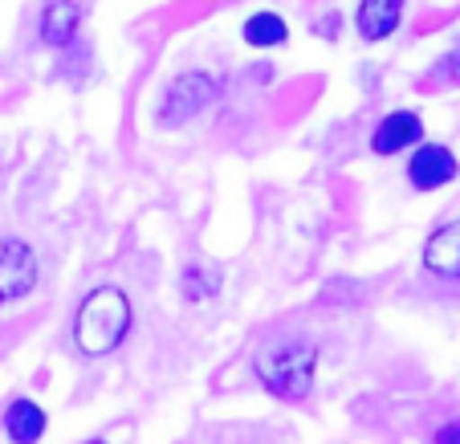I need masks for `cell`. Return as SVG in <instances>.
Wrapping results in <instances>:
<instances>
[{
  "mask_svg": "<svg viewBox=\"0 0 460 444\" xmlns=\"http://www.w3.org/2000/svg\"><path fill=\"white\" fill-rule=\"evenodd\" d=\"M78 25H82V9L78 0H49L41 13V41L61 49L78 37Z\"/></svg>",
  "mask_w": 460,
  "mask_h": 444,
  "instance_id": "52a82bcc",
  "label": "cell"
},
{
  "mask_svg": "<svg viewBox=\"0 0 460 444\" xmlns=\"http://www.w3.org/2000/svg\"><path fill=\"white\" fill-rule=\"evenodd\" d=\"M436 440H460V424H452V428H440V436Z\"/></svg>",
  "mask_w": 460,
  "mask_h": 444,
  "instance_id": "7c38bea8",
  "label": "cell"
},
{
  "mask_svg": "<svg viewBox=\"0 0 460 444\" xmlns=\"http://www.w3.org/2000/svg\"><path fill=\"white\" fill-rule=\"evenodd\" d=\"M4 432L21 444H33L45 436V412L37 408L33 400H13L9 412H4Z\"/></svg>",
  "mask_w": 460,
  "mask_h": 444,
  "instance_id": "30bf717a",
  "label": "cell"
},
{
  "mask_svg": "<svg viewBox=\"0 0 460 444\" xmlns=\"http://www.w3.org/2000/svg\"><path fill=\"white\" fill-rule=\"evenodd\" d=\"M130 331V297L119 286H98L82 297L74 314V342L82 355H111Z\"/></svg>",
  "mask_w": 460,
  "mask_h": 444,
  "instance_id": "6da1fadb",
  "label": "cell"
},
{
  "mask_svg": "<svg viewBox=\"0 0 460 444\" xmlns=\"http://www.w3.org/2000/svg\"><path fill=\"white\" fill-rule=\"evenodd\" d=\"M314 367H318V351L297 334H286L257 351V379L278 400H302L314 384Z\"/></svg>",
  "mask_w": 460,
  "mask_h": 444,
  "instance_id": "7a4b0ae2",
  "label": "cell"
},
{
  "mask_svg": "<svg viewBox=\"0 0 460 444\" xmlns=\"http://www.w3.org/2000/svg\"><path fill=\"white\" fill-rule=\"evenodd\" d=\"M244 41L249 45H257V49H270V45H281L289 37V29H286V21L278 17V13H257V17H249L244 21Z\"/></svg>",
  "mask_w": 460,
  "mask_h": 444,
  "instance_id": "8fae6325",
  "label": "cell"
},
{
  "mask_svg": "<svg viewBox=\"0 0 460 444\" xmlns=\"http://www.w3.org/2000/svg\"><path fill=\"white\" fill-rule=\"evenodd\" d=\"M37 286V253L17 236H0V302H17Z\"/></svg>",
  "mask_w": 460,
  "mask_h": 444,
  "instance_id": "277c9868",
  "label": "cell"
},
{
  "mask_svg": "<svg viewBox=\"0 0 460 444\" xmlns=\"http://www.w3.org/2000/svg\"><path fill=\"white\" fill-rule=\"evenodd\" d=\"M424 265L440 278H460V220L432 233V241L424 249Z\"/></svg>",
  "mask_w": 460,
  "mask_h": 444,
  "instance_id": "ba28073f",
  "label": "cell"
},
{
  "mask_svg": "<svg viewBox=\"0 0 460 444\" xmlns=\"http://www.w3.org/2000/svg\"><path fill=\"white\" fill-rule=\"evenodd\" d=\"M400 17H403V0H363L358 4V33L367 41H383L400 29Z\"/></svg>",
  "mask_w": 460,
  "mask_h": 444,
  "instance_id": "9c48e42d",
  "label": "cell"
},
{
  "mask_svg": "<svg viewBox=\"0 0 460 444\" xmlns=\"http://www.w3.org/2000/svg\"><path fill=\"white\" fill-rule=\"evenodd\" d=\"M217 102V82L204 78V74H183L167 86L164 106H159V122L164 127H180V122H191L196 114H204Z\"/></svg>",
  "mask_w": 460,
  "mask_h": 444,
  "instance_id": "3957f363",
  "label": "cell"
},
{
  "mask_svg": "<svg viewBox=\"0 0 460 444\" xmlns=\"http://www.w3.org/2000/svg\"><path fill=\"white\" fill-rule=\"evenodd\" d=\"M408 180L416 183L420 192H432L440 183H452L456 180V155L448 147H440V143H424L408 159Z\"/></svg>",
  "mask_w": 460,
  "mask_h": 444,
  "instance_id": "5b68a950",
  "label": "cell"
},
{
  "mask_svg": "<svg viewBox=\"0 0 460 444\" xmlns=\"http://www.w3.org/2000/svg\"><path fill=\"white\" fill-rule=\"evenodd\" d=\"M420 135H424V122H420V114L395 111V114H387V119L375 127L371 151H375V155H395V151H403L408 143H420Z\"/></svg>",
  "mask_w": 460,
  "mask_h": 444,
  "instance_id": "8992f818",
  "label": "cell"
}]
</instances>
